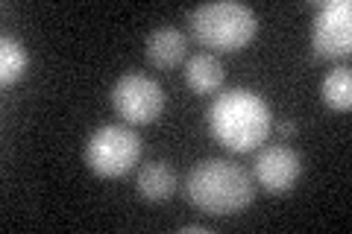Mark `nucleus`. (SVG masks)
I'll return each mask as SVG.
<instances>
[{
  "label": "nucleus",
  "mask_w": 352,
  "mask_h": 234,
  "mask_svg": "<svg viewBox=\"0 0 352 234\" xmlns=\"http://www.w3.org/2000/svg\"><path fill=\"white\" fill-rule=\"evenodd\" d=\"M135 187L138 194L150 199V202H164V199H170L173 191H176V173L168 161H150L138 170L135 176Z\"/></svg>",
  "instance_id": "nucleus-9"
},
{
  "label": "nucleus",
  "mask_w": 352,
  "mask_h": 234,
  "mask_svg": "<svg viewBox=\"0 0 352 234\" xmlns=\"http://www.w3.org/2000/svg\"><path fill=\"white\" fill-rule=\"evenodd\" d=\"M276 132H279V135H294L296 126H294V124H279V126H276Z\"/></svg>",
  "instance_id": "nucleus-13"
},
{
  "label": "nucleus",
  "mask_w": 352,
  "mask_h": 234,
  "mask_svg": "<svg viewBox=\"0 0 352 234\" xmlns=\"http://www.w3.org/2000/svg\"><path fill=\"white\" fill-rule=\"evenodd\" d=\"M302 173V159L294 147L285 143H273V147H261L256 161H252V179H256L264 191L285 194L296 185Z\"/></svg>",
  "instance_id": "nucleus-7"
},
{
  "label": "nucleus",
  "mask_w": 352,
  "mask_h": 234,
  "mask_svg": "<svg viewBox=\"0 0 352 234\" xmlns=\"http://www.w3.org/2000/svg\"><path fill=\"white\" fill-rule=\"evenodd\" d=\"M141 138L132 126L106 124L94 132L85 143V164L103 179H118L138 164Z\"/></svg>",
  "instance_id": "nucleus-4"
},
{
  "label": "nucleus",
  "mask_w": 352,
  "mask_h": 234,
  "mask_svg": "<svg viewBox=\"0 0 352 234\" xmlns=\"http://www.w3.org/2000/svg\"><path fill=\"white\" fill-rule=\"evenodd\" d=\"M191 32L203 47H212L220 53H235L247 47L258 30L256 12L247 3L238 0H214L203 3L191 12Z\"/></svg>",
  "instance_id": "nucleus-3"
},
{
  "label": "nucleus",
  "mask_w": 352,
  "mask_h": 234,
  "mask_svg": "<svg viewBox=\"0 0 352 234\" xmlns=\"http://www.w3.org/2000/svg\"><path fill=\"white\" fill-rule=\"evenodd\" d=\"M182 231L188 234V231H200V234H208V229L206 226H182Z\"/></svg>",
  "instance_id": "nucleus-14"
},
{
  "label": "nucleus",
  "mask_w": 352,
  "mask_h": 234,
  "mask_svg": "<svg viewBox=\"0 0 352 234\" xmlns=\"http://www.w3.org/2000/svg\"><path fill=\"white\" fill-rule=\"evenodd\" d=\"M212 135L232 152L258 150L270 135V106L250 88H229L208 108Z\"/></svg>",
  "instance_id": "nucleus-1"
},
{
  "label": "nucleus",
  "mask_w": 352,
  "mask_h": 234,
  "mask_svg": "<svg viewBox=\"0 0 352 234\" xmlns=\"http://www.w3.org/2000/svg\"><path fill=\"white\" fill-rule=\"evenodd\" d=\"M226 80V71L212 53H197L185 62V82L197 94H214Z\"/></svg>",
  "instance_id": "nucleus-10"
},
{
  "label": "nucleus",
  "mask_w": 352,
  "mask_h": 234,
  "mask_svg": "<svg viewBox=\"0 0 352 234\" xmlns=\"http://www.w3.org/2000/svg\"><path fill=\"white\" fill-rule=\"evenodd\" d=\"M112 106L126 124H153L164 111V91L147 73H124L112 88Z\"/></svg>",
  "instance_id": "nucleus-5"
},
{
  "label": "nucleus",
  "mask_w": 352,
  "mask_h": 234,
  "mask_svg": "<svg viewBox=\"0 0 352 234\" xmlns=\"http://www.w3.org/2000/svg\"><path fill=\"white\" fill-rule=\"evenodd\" d=\"M311 47L323 59H338L352 50V3L349 0H326L317 3L311 24Z\"/></svg>",
  "instance_id": "nucleus-6"
},
{
  "label": "nucleus",
  "mask_w": 352,
  "mask_h": 234,
  "mask_svg": "<svg viewBox=\"0 0 352 234\" xmlns=\"http://www.w3.org/2000/svg\"><path fill=\"white\" fill-rule=\"evenodd\" d=\"M30 65V56L24 50V44L12 36H3L0 38V82L3 85H12L24 76Z\"/></svg>",
  "instance_id": "nucleus-12"
},
{
  "label": "nucleus",
  "mask_w": 352,
  "mask_h": 234,
  "mask_svg": "<svg viewBox=\"0 0 352 234\" xmlns=\"http://www.w3.org/2000/svg\"><path fill=\"white\" fill-rule=\"evenodd\" d=\"M185 50H188V38L176 27H159L147 36V59L162 71H168L176 62H182Z\"/></svg>",
  "instance_id": "nucleus-8"
},
{
  "label": "nucleus",
  "mask_w": 352,
  "mask_h": 234,
  "mask_svg": "<svg viewBox=\"0 0 352 234\" xmlns=\"http://www.w3.org/2000/svg\"><path fill=\"white\" fill-rule=\"evenodd\" d=\"M320 97L329 108L335 111H349L352 106V73L349 68H335L323 76L320 85Z\"/></svg>",
  "instance_id": "nucleus-11"
},
{
  "label": "nucleus",
  "mask_w": 352,
  "mask_h": 234,
  "mask_svg": "<svg viewBox=\"0 0 352 234\" xmlns=\"http://www.w3.org/2000/svg\"><path fill=\"white\" fill-rule=\"evenodd\" d=\"M185 194L191 205L208 217H232L252 202L256 187H252V176L241 164L226 159H206L191 167L185 179Z\"/></svg>",
  "instance_id": "nucleus-2"
}]
</instances>
